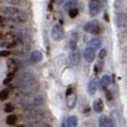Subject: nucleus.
Listing matches in <instances>:
<instances>
[{"label":"nucleus","instance_id":"9d476101","mask_svg":"<svg viewBox=\"0 0 127 127\" xmlns=\"http://www.w3.org/2000/svg\"><path fill=\"white\" fill-rule=\"evenodd\" d=\"M97 87H98V81L96 78H92L88 83V93L90 95H95V93L97 92Z\"/></svg>","mask_w":127,"mask_h":127},{"label":"nucleus","instance_id":"20e7f679","mask_svg":"<svg viewBox=\"0 0 127 127\" xmlns=\"http://www.w3.org/2000/svg\"><path fill=\"white\" fill-rule=\"evenodd\" d=\"M45 117V112L40 109H28L27 112H25L22 114V119L27 123L31 124V123H37V122H41V119Z\"/></svg>","mask_w":127,"mask_h":127},{"label":"nucleus","instance_id":"72a5a7b5","mask_svg":"<svg viewBox=\"0 0 127 127\" xmlns=\"http://www.w3.org/2000/svg\"><path fill=\"white\" fill-rule=\"evenodd\" d=\"M0 32H1V31H0ZM0 38H2V35H1V33H0Z\"/></svg>","mask_w":127,"mask_h":127},{"label":"nucleus","instance_id":"473e14b6","mask_svg":"<svg viewBox=\"0 0 127 127\" xmlns=\"http://www.w3.org/2000/svg\"><path fill=\"white\" fill-rule=\"evenodd\" d=\"M66 126H67V125H66V124H63V127H66Z\"/></svg>","mask_w":127,"mask_h":127},{"label":"nucleus","instance_id":"f257e3e1","mask_svg":"<svg viewBox=\"0 0 127 127\" xmlns=\"http://www.w3.org/2000/svg\"><path fill=\"white\" fill-rule=\"evenodd\" d=\"M16 86L22 95L36 94V92L39 88V84H38L37 79L30 72H24L20 75L16 80Z\"/></svg>","mask_w":127,"mask_h":127},{"label":"nucleus","instance_id":"0eeeda50","mask_svg":"<svg viewBox=\"0 0 127 127\" xmlns=\"http://www.w3.org/2000/svg\"><path fill=\"white\" fill-rule=\"evenodd\" d=\"M80 62V51L78 49L74 50L71 54L69 55V58H68V64H69L70 67H74V66H77Z\"/></svg>","mask_w":127,"mask_h":127},{"label":"nucleus","instance_id":"7c9ffc66","mask_svg":"<svg viewBox=\"0 0 127 127\" xmlns=\"http://www.w3.org/2000/svg\"><path fill=\"white\" fill-rule=\"evenodd\" d=\"M71 93H72V88H71V87H69L67 90H66V95H67V97H70Z\"/></svg>","mask_w":127,"mask_h":127},{"label":"nucleus","instance_id":"1a4fd4ad","mask_svg":"<svg viewBox=\"0 0 127 127\" xmlns=\"http://www.w3.org/2000/svg\"><path fill=\"white\" fill-rule=\"evenodd\" d=\"M84 57L87 60L88 63H92L95 60V57H96V54H95V49L90 48V47H87V48L84 50Z\"/></svg>","mask_w":127,"mask_h":127},{"label":"nucleus","instance_id":"c756f323","mask_svg":"<svg viewBox=\"0 0 127 127\" xmlns=\"http://www.w3.org/2000/svg\"><path fill=\"white\" fill-rule=\"evenodd\" d=\"M10 50H0V57H8L9 55H10Z\"/></svg>","mask_w":127,"mask_h":127},{"label":"nucleus","instance_id":"2f4dec72","mask_svg":"<svg viewBox=\"0 0 127 127\" xmlns=\"http://www.w3.org/2000/svg\"><path fill=\"white\" fill-rule=\"evenodd\" d=\"M56 2H57V3H60V2H63V0H56Z\"/></svg>","mask_w":127,"mask_h":127},{"label":"nucleus","instance_id":"cd10ccee","mask_svg":"<svg viewBox=\"0 0 127 127\" xmlns=\"http://www.w3.org/2000/svg\"><path fill=\"white\" fill-rule=\"evenodd\" d=\"M106 55H107V50H106L105 48H103V49H100V51H99V58L100 59H104V58L106 57Z\"/></svg>","mask_w":127,"mask_h":127},{"label":"nucleus","instance_id":"f3484780","mask_svg":"<svg viewBox=\"0 0 127 127\" xmlns=\"http://www.w3.org/2000/svg\"><path fill=\"white\" fill-rule=\"evenodd\" d=\"M66 125L67 127H77L78 125V121H77L76 116H69L66 121Z\"/></svg>","mask_w":127,"mask_h":127},{"label":"nucleus","instance_id":"5701e85b","mask_svg":"<svg viewBox=\"0 0 127 127\" xmlns=\"http://www.w3.org/2000/svg\"><path fill=\"white\" fill-rule=\"evenodd\" d=\"M8 96H9L8 90L3 89V90H1V92H0V100H6V99L8 98Z\"/></svg>","mask_w":127,"mask_h":127},{"label":"nucleus","instance_id":"412c9836","mask_svg":"<svg viewBox=\"0 0 127 127\" xmlns=\"http://www.w3.org/2000/svg\"><path fill=\"white\" fill-rule=\"evenodd\" d=\"M6 122L8 125H15V124L17 123V116H16V115H8Z\"/></svg>","mask_w":127,"mask_h":127},{"label":"nucleus","instance_id":"f704fd0d","mask_svg":"<svg viewBox=\"0 0 127 127\" xmlns=\"http://www.w3.org/2000/svg\"><path fill=\"white\" fill-rule=\"evenodd\" d=\"M1 20H2V18H1V16H0V21H1Z\"/></svg>","mask_w":127,"mask_h":127},{"label":"nucleus","instance_id":"bb28decb","mask_svg":"<svg viewBox=\"0 0 127 127\" xmlns=\"http://www.w3.org/2000/svg\"><path fill=\"white\" fill-rule=\"evenodd\" d=\"M77 15H78V9H77V8H74V9H71V10H69L70 18H75Z\"/></svg>","mask_w":127,"mask_h":127},{"label":"nucleus","instance_id":"aec40b11","mask_svg":"<svg viewBox=\"0 0 127 127\" xmlns=\"http://www.w3.org/2000/svg\"><path fill=\"white\" fill-rule=\"evenodd\" d=\"M110 83H112L110 76H108V75H104L103 78H101V80H100V86L103 88H105V87H107V86L109 85Z\"/></svg>","mask_w":127,"mask_h":127},{"label":"nucleus","instance_id":"a878e982","mask_svg":"<svg viewBox=\"0 0 127 127\" xmlns=\"http://www.w3.org/2000/svg\"><path fill=\"white\" fill-rule=\"evenodd\" d=\"M1 2H4V3H10V4H18L21 2V0H0Z\"/></svg>","mask_w":127,"mask_h":127},{"label":"nucleus","instance_id":"39448f33","mask_svg":"<svg viewBox=\"0 0 127 127\" xmlns=\"http://www.w3.org/2000/svg\"><path fill=\"white\" fill-rule=\"evenodd\" d=\"M65 36V30H64L62 25H55L51 29V38L56 41H59L62 40Z\"/></svg>","mask_w":127,"mask_h":127},{"label":"nucleus","instance_id":"7ed1b4c3","mask_svg":"<svg viewBox=\"0 0 127 127\" xmlns=\"http://www.w3.org/2000/svg\"><path fill=\"white\" fill-rule=\"evenodd\" d=\"M0 13L3 17L10 20H15V21L24 22L27 20V15L22 10L18 9L17 7H3L0 9Z\"/></svg>","mask_w":127,"mask_h":127},{"label":"nucleus","instance_id":"b1692460","mask_svg":"<svg viewBox=\"0 0 127 127\" xmlns=\"http://www.w3.org/2000/svg\"><path fill=\"white\" fill-rule=\"evenodd\" d=\"M13 77H15V74L13 72H10V74H8V76H7V78L3 80V84L4 85H7V84H9L11 80L13 79Z\"/></svg>","mask_w":127,"mask_h":127},{"label":"nucleus","instance_id":"4be33fe9","mask_svg":"<svg viewBox=\"0 0 127 127\" xmlns=\"http://www.w3.org/2000/svg\"><path fill=\"white\" fill-rule=\"evenodd\" d=\"M28 127H49V125L46 123H44V122H37V123L29 124Z\"/></svg>","mask_w":127,"mask_h":127},{"label":"nucleus","instance_id":"f8f14e48","mask_svg":"<svg viewBox=\"0 0 127 127\" xmlns=\"http://www.w3.org/2000/svg\"><path fill=\"white\" fill-rule=\"evenodd\" d=\"M30 58H31V62L37 64V63H40L42 60V54L40 53L39 50H35L31 53L30 55Z\"/></svg>","mask_w":127,"mask_h":127},{"label":"nucleus","instance_id":"9b49d317","mask_svg":"<svg viewBox=\"0 0 127 127\" xmlns=\"http://www.w3.org/2000/svg\"><path fill=\"white\" fill-rule=\"evenodd\" d=\"M101 44H103V41H101L100 38L95 37V38H93V39L89 40V42H88L89 46L88 47H90V48H93V49H99L101 47Z\"/></svg>","mask_w":127,"mask_h":127},{"label":"nucleus","instance_id":"c9c22d12","mask_svg":"<svg viewBox=\"0 0 127 127\" xmlns=\"http://www.w3.org/2000/svg\"><path fill=\"white\" fill-rule=\"evenodd\" d=\"M15 127H24V126H15Z\"/></svg>","mask_w":127,"mask_h":127},{"label":"nucleus","instance_id":"6ab92c4d","mask_svg":"<svg viewBox=\"0 0 127 127\" xmlns=\"http://www.w3.org/2000/svg\"><path fill=\"white\" fill-rule=\"evenodd\" d=\"M75 6H77V0H67L65 2V10H71V9L75 8Z\"/></svg>","mask_w":127,"mask_h":127},{"label":"nucleus","instance_id":"f03ea898","mask_svg":"<svg viewBox=\"0 0 127 127\" xmlns=\"http://www.w3.org/2000/svg\"><path fill=\"white\" fill-rule=\"evenodd\" d=\"M44 103V98L40 95L31 94V95H20V97L18 98V104L21 107L28 108V109H32L35 107L42 105Z\"/></svg>","mask_w":127,"mask_h":127},{"label":"nucleus","instance_id":"393cba45","mask_svg":"<svg viewBox=\"0 0 127 127\" xmlns=\"http://www.w3.org/2000/svg\"><path fill=\"white\" fill-rule=\"evenodd\" d=\"M13 109H15V107H13L12 104H6V106H4V112L6 113H12Z\"/></svg>","mask_w":127,"mask_h":127},{"label":"nucleus","instance_id":"2eb2a0df","mask_svg":"<svg viewBox=\"0 0 127 127\" xmlns=\"http://www.w3.org/2000/svg\"><path fill=\"white\" fill-rule=\"evenodd\" d=\"M77 40H78V33L74 32L71 35V38H70V42H69V47L72 51L77 49Z\"/></svg>","mask_w":127,"mask_h":127},{"label":"nucleus","instance_id":"c85d7f7f","mask_svg":"<svg viewBox=\"0 0 127 127\" xmlns=\"http://www.w3.org/2000/svg\"><path fill=\"white\" fill-rule=\"evenodd\" d=\"M76 100H77V97L74 96L69 101H68V106H69V108H72V107H74V106H75V103H76Z\"/></svg>","mask_w":127,"mask_h":127},{"label":"nucleus","instance_id":"dca6fc26","mask_svg":"<svg viewBox=\"0 0 127 127\" xmlns=\"http://www.w3.org/2000/svg\"><path fill=\"white\" fill-rule=\"evenodd\" d=\"M93 107H94V110L96 113H101L104 109V105H103V101L101 99H96L93 104Z\"/></svg>","mask_w":127,"mask_h":127},{"label":"nucleus","instance_id":"4468645a","mask_svg":"<svg viewBox=\"0 0 127 127\" xmlns=\"http://www.w3.org/2000/svg\"><path fill=\"white\" fill-rule=\"evenodd\" d=\"M115 21H116L117 27H122L125 22V15L123 12H117L116 16H115Z\"/></svg>","mask_w":127,"mask_h":127},{"label":"nucleus","instance_id":"ddd939ff","mask_svg":"<svg viewBox=\"0 0 127 127\" xmlns=\"http://www.w3.org/2000/svg\"><path fill=\"white\" fill-rule=\"evenodd\" d=\"M99 127H113V123L107 116H101L99 118Z\"/></svg>","mask_w":127,"mask_h":127},{"label":"nucleus","instance_id":"a211bd4d","mask_svg":"<svg viewBox=\"0 0 127 127\" xmlns=\"http://www.w3.org/2000/svg\"><path fill=\"white\" fill-rule=\"evenodd\" d=\"M29 50V46L28 45H24L22 44L20 47H18L17 49H16V55H26L27 53H28Z\"/></svg>","mask_w":127,"mask_h":127},{"label":"nucleus","instance_id":"6e6552de","mask_svg":"<svg viewBox=\"0 0 127 127\" xmlns=\"http://www.w3.org/2000/svg\"><path fill=\"white\" fill-rule=\"evenodd\" d=\"M100 9H101V6L98 1H90L89 3V13L90 16H97L99 12H100Z\"/></svg>","mask_w":127,"mask_h":127},{"label":"nucleus","instance_id":"423d86ee","mask_svg":"<svg viewBox=\"0 0 127 127\" xmlns=\"http://www.w3.org/2000/svg\"><path fill=\"white\" fill-rule=\"evenodd\" d=\"M84 29H85V31H87V32L95 33V35L100 32V26H99V22L97 21V20H93V21L87 22V24L85 25V27H84Z\"/></svg>","mask_w":127,"mask_h":127}]
</instances>
